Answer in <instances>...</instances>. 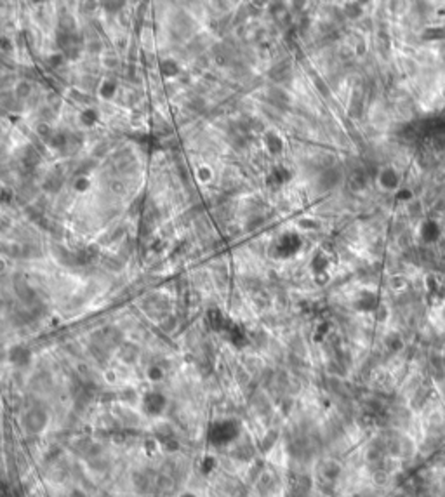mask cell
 <instances>
[{"mask_svg":"<svg viewBox=\"0 0 445 497\" xmlns=\"http://www.w3.org/2000/svg\"><path fill=\"white\" fill-rule=\"evenodd\" d=\"M24 424H26V430L30 433H38L42 431L47 424V414L42 410V408H34L26 414L24 418Z\"/></svg>","mask_w":445,"mask_h":497,"instance_id":"cell-3","label":"cell"},{"mask_svg":"<svg viewBox=\"0 0 445 497\" xmlns=\"http://www.w3.org/2000/svg\"><path fill=\"white\" fill-rule=\"evenodd\" d=\"M378 186L382 190V192H398L402 190V178H400V172L392 166H384L381 167V170L378 172Z\"/></svg>","mask_w":445,"mask_h":497,"instance_id":"cell-1","label":"cell"},{"mask_svg":"<svg viewBox=\"0 0 445 497\" xmlns=\"http://www.w3.org/2000/svg\"><path fill=\"white\" fill-rule=\"evenodd\" d=\"M421 236H422V240L424 242H435V240H438V236H440V228H438V224H436L435 221H426V222H422V226H421Z\"/></svg>","mask_w":445,"mask_h":497,"instance_id":"cell-6","label":"cell"},{"mask_svg":"<svg viewBox=\"0 0 445 497\" xmlns=\"http://www.w3.org/2000/svg\"><path fill=\"white\" fill-rule=\"evenodd\" d=\"M9 360H10V364L18 365V367H24V365L30 364L32 353H30V350L24 348V346H14V348H10V352H9Z\"/></svg>","mask_w":445,"mask_h":497,"instance_id":"cell-5","label":"cell"},{"mask_svg":"<svg viewBox=\"0 0 445 497\" xmlns=\"http://www.w3.org/2000/svg\"><path fill=\"white\" fill-rule=\"evenodd\" d=\"M143 405H144V410H146L148 414L156 416L164 410V407H166V396L156 393V391H150V393L144 394Z\"/></svg>","mask_w":445,"mask_h":497,"instance_id":"cell-4","label":"cell"},{"mask_svg":"<svg viewBox=\"0 0 445 497\" xmlns=\"http://www.w3.org/2000/svg\"><path fill=\"white\" fill-rule=\"evenodd\" d=\"M264 141H266V146H268V150L273 153V155H276V153H280L282 152V146H284V142L282 140H280L276 134H266V138H264Z\"/></svg>","mask_w":445,"mask_h":497,"instance_id":"cell-7","label":"cell"},{"mask_svg":"<svg viewBox=\"0 0 445 497\" xmlns=\"http://www.w3.org/2000/svg\"><path fill=\"white\" fill-rule=\"evenodd\" d=\"M236 433H238V428H236V424H233V422H230V421H224V422H218V424H214V428L210 430V440L214 442V444H228V442H232L233 438L236 436Z\"/></svg>","mask_w":445,"mask_h":497,"instance_id":"cell-2","label":"cell"}]
</instances>
